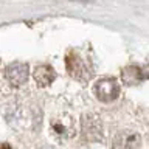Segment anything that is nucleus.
Wrapping results in <instances>:
<instances>
[{"label":"nucleus","instance_id":"obj_1","mask_svg":"<svg viewBox=\"0 0 149 149\" xmlns=\"http://www.w3.org/2000/svg\"><path fill=\"white\" fill-rule=\"evenodd\" d=\"M120 84L115 78H101L95 82L93 92L101 102H112L120 96Z\"/></svg>","mask_w":149,"mask_h":149},{"label":"nucleus","instance_id":"obj_2","mask_svg":"<svg viewBox=\"0 0 149 149\" xmlns=\"http://www.w3.org/2000/svg\"><path fill=\"white\" fill-rule=\"evenodd\" d=\"M81 132L84 140H87V141H102V124L100 116L95 113L82 115Z\"/></svg>","mask_w":149,"mask_h":149},{"label":"nucleus","instance_id":"obj_3","mask_svg":"<svg viewBox=\"0 0 149 149\" xmlns=\"http://www.w3.org/2000/svg\"><path fill=\"white\" fill-rule=\"evenodd\" d=\"M28 64L25 62H13L5 70V76L13 87H22L28 81Z\"/></svg>","mask_w":149,"mask_h":149},{"label":"nucleus","instance_id":"obj_4","mask_svg":"<svg viewBox=\"0 0 149 149\" xmlns=\"http://www.w3.org/2000/svg\"><path fill=\"white\" fill-rule=\"evenodd\" d=\"M112 149H140V135L134 130H120L113 137Z\"/></svg>","mask_w":149,"mask_h":149},{"label":"nucleus","instance_id":"obj_5","mask_svg":"<svg viewBox=\"0 0 149 149\" xmlns=\"http://www.w3.org/2000/svg\"><path fill=\"white\" fill-rule=\"evenodd\" d=\"M65 61H67V72L70 73V76L76 78L78 81H86V79H88L86 64L79 59V56L76 53H68Z\"/></svg>","mask_w":149,"mask_h":149},{"label":"nucleus","instance_id":"obj_6","mask_svg":"<svg viewBox=\"0 0 149 149\" xmlns=\"http://www.w3.org/2000/svg\"><path fill=\"white\" fill-rule=\"evenodd\" d=\"M33 78L37 84V87H48L51 82L56 79V72L51 65H47V64H42V65H37L34 68V73H33Z\"/></svg>","mask_w":149,"mask_h":149},{"label":"nucleus","instance_id":"obj_7","mask_svg":"<svg viewBox=\"0 0 149 149\" xmlns=\"http://www.w3.org/2000/svg\"><path fill=\"white\" fill-rule=\"evenodd\" d=\"M121 79H123L124 86L127 87H134L140 84L143 79H146V74H144V70L141 67H137V65H127L121 70Z\"/></svg>","mask_w":149,"mask_h":149}]
</instances>
